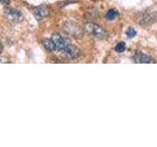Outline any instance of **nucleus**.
<instances>
[{
  "label": "nucleus",
  "instance_id": "nucleus-1",
  "mask_svg": "<svg viewBox=\"0 0 157 147\" xmlns=\"http://www.w3.org/2000/svg\"><path fill=\"white\" fill-rule=\"evenodd\" d=\"M83 32L93 37L99 39H104L107 37V32H105V29L92 22H88L85 24V26H83Z\"/></svg>",
  "mask_w": 157,
  "mask_h": 147
},
{
  "label": "nucleus",
  "instance_id": "nucleus-2",
  "mask_svg": "<svg viewBox=\"0 0 157 147\" xmlns=\"http://www.w3.org/2000/svg\"><path fill=\"white\" fill-rule=\"evenodd\" d=\"M63 31L68 36H71L73 37H82L83 34V28H82L77 23L68 21L63 24Z\"/></svg>",
  "mask_w": 157,
  "mask_h": 147
},
{
  "label": "nucleus",
  "instance_id": "nucleus-3",
  "mask_svg": "<svg viewBox=\"0 0 157 147\" xmlns=\"http://www.w3.org/2000/svg\"><path fill=\"white\" fill-rule=\"evenodd\" d=\"M51 39L55 43V46H56V52L61 53L64 49H65L69 44H71L72 42L70 41V39L68 37L62 36L60 33H54L52 34Z\"/></svg>",
  "mask_w": 157,
  "mask_h": 147
},
{
  "label": "nucleus",
  "instance_id": "nucleus-4",
  "mask_svg": "<svg viewBox=\"0 0 157 147\" xmlns=\"http://www.w3.org/2000/svg\"><path fill=\"white\" fill-rule=\"evenodd\" d=\"M4 17L6 18L9 22L13 23H21L24 21V15L18 9L14 8H6L4 11Z\"/></svg>",
  "mask_w": 157,
  "mask_h": 147
},
{
  "label": "nucleus",
  "instance_id": "nucleus-5",
  "mask_svg": "<svg viewBox=\"0 0 157 147\" xmlns=\"http://www.w3.org/2000/svg\"><path fill=\"white\" fill-rule=\"evenodd\" d=\"M61 54L64 58L68 59V60H73V59H77L80 56V49L76 45H74L73 43H71L64 49L61 52Z\"/></svg>",
  "mask_w": 157,
  "mask_h": 147
},
{
  "label": "nucleus",
  "instance_id": "nucleus-6",
  "mask_svg": "<svg viewBox=\"0 0 157 147\" xmlns=\"http://www.w3.org/2000/svg\"><path fill=\"white\" fill-rule=\"evenodd\" d=\"M33 14L37 21H41V20L45 19L48 16L49 9L46 5H39V6L36 7L33 10Z\"/></svg>",
  "mask_w": 157,
  "mask_h": 147
},
{
  "label": "nucleus",
  "instance_id": "nucleus-7",
  "mask_svg": "<svg viewBox=\"0 0 157 147\" xmlns=\"http://www.w3.org/2000/svg\"><path fill=\"white\" fill-rule=\"evenodd\" d=\"M134 61L136 64H151V63H156L154 59H152L150 56L146 55L144 53L141 52H136L134 55Z\"/></svg>",
  "mask_w": 157,
  "mask_h": 147
},
{
  "label": "nucleus",
  "instance_id": "nucleus-8",
  "mask_svg": "<svg viewBox=\"0 0 157 147\" xmlns=\"http://www.w3.org/2000/svg\"><path fill=\"white\" fill-rule=\"evenodd\" d=\"M137 22L140 24H142L144 27H146L153 22V16L150 13H146V12L140 13L139 15V18H137Z\"/></svg>",
  "mask_w": 157,
  "mask_h": 147
},
{
  "label": "nucleus",
  "instance_id": "nucleus-9",
  "mask_svg": "<svg viewBox=\"0 0 157 147\" xmlns=\"http://www.w3.org/2000/svg\"><path fill=\"white\" fill-rule=\"evenodd\" d=\"M42 45L49 52H56L55 43H54V41L52 40L51 38H45V39H43V40H42Z\"/></svg>",
  "mask_w": 157,
  "mask_h": 147
},
{
  "label": "nucleus",
  "instance_id": "nucleus-10",
  "mask_svg": "<svg viewBox=\"0 0 157 147\" xmlns=\"http://www.w3.org/2000/svg\"><path fill=\"white\" fill-rule=\"evenodd\" d=\"M118 17H119V12L116 9H110L106 13V19L109 20V21H113V20L117 19Z\"/></svg>",
  "mask_w": 157,
  "mask_h": 147
},
{
  "label": "nucleus",
  "instance_id": "nucleus-11",
  "mask_svg": "<svg viewBox=\"0 0 157 147\" xmlns=\"http://www.w3.org/2000/svg\"><path fill=\"white\" fill-rule=\"evenodd\" d=\"M115 50L119 53H122L126 50V43L125 42H119L117 43V45L115 46Z\"/></svg>",
  "mask_w": 157,
  "mask_h": 147
},
{
  "label": "nucleus",
  "instance_id": "nucleus-12",
  "mask_svg": "<svg viewBox=\"0 0 157 147\" xmlns=\"http://www.w3.org/2000/svg\"><path fill=\"white\" fill-rule=\"evenodd\" d=\"M126 34H127V36L129 38H134L136 36V31L134 28H129L127 29Z\"/></svg>",
  "mask_w": 157,
  "mask_h": 147
},
{
  "label": "nucleus",
  "instance_id": "nucleus-13",
  "mask_svg": "<svg viewBox=\"0 0 157 147\" xmlns=\"http://www.w3.org/2000/svg\"><path fill=\"white\" fill-rule=\"evenodd\" d=\"M0 63H10V60L6 57V56H0Z\"/></svg>",
  "mask_w": 157,
  "mask_h": 147
},
{
  "label": "nucleus",
  "instance_id": "nucleus-14",
  "mask_svg": "<svg viewBox=\"0 0 157 147\" xmlns=\"http://www.w3.org/2000/svg\"><path fill=\"white\" fill-rule=\"evenodd\" d=\"M0 3H3V4H9V3H10V0H0Z\"/></svg>",
  "mask_w": 157,
  "mask_h": 147
},
{
  "label": "nucleus",
  "instance_id": "nucleus-15",
  "mask_svg": "<svg viewBox=\"0 0 157 147\" xmlns=\"http://www.w3.org/2000/svg\"><path fill=\"white\" fill-rule=\"evenodd\" d=\"M2 45H1V44H0V53H1V51H2Z\"/></svg>",
  "mask_w": 157,
  "mask_h": 147
}]
</instances>
